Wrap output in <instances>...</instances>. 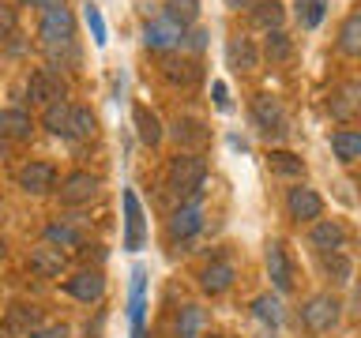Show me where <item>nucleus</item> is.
Masks as SVG:
<instances>
[{
  "label": "nucleus",
  "mask_w": 361,
  "mask_h": 338,
  "mask_svg": "<svg viewBox=\"0 0 361 338\" xmlns=\"http://www.w3.org/2000/svg\"><path fill=\"white\" fill-rule=\"evenodd\" d=\"M203 45H207V34L196 30V34H192V49H203Z\"/></svg>",
  "instance_id": "obj_42"
},
{
  "label": "nucleus",
  "mask_w": 361,
  "mask_h": 338,
  "mask_svg": "<svg viewBox=\"0 0 361 338\" xmlns=\"http://www.w3.org/2000/svg\"><path fill=\"white\" fill-rule=\"evenodd\" d=\"M338 304L331 293H316V297H309L305 301V308H301V323L309 327V331H316V334H324V331H331V327L338 323Z\"/></svg>",
  "instance_id": "obj_4"
},
{
  "label": "nucleus",
  "mask_w": 361,
  "mask_h": 338,
  "mask_svg": "<svg viewBox=\"0 0 361 338\" xmlns=\"http://www.w3.org/2000/svg\"><path fill=\"white\" fill-rule=\"evenodd\" d=\"M30 270H34V275H42V278H61L68 270V256L56 244H38L30 252Z\"/></svg>",
  "instance_id": "obj_10"
},
{
  "label": "nucleus",
  "mask_w": 361,
  "mask_h": 338,
  "mask_svg": "<svg viewBox=\"0 0 361 338\" xmlns=\"http://www.w3.org/2000/svg\"><path fill=\"white\" fill-rule=\"evenodd\" d=\"M211 338H233V334H211Z\"/></svg>",
  "instance_id": "obj_48"
},
{
  "label": "nucleus",
  "mask_w": 361,
  "mask_h": 338,
  "mask_svg": "<svg viewBox=\"0 0 361 338\" xmlns=\"http://www.w3.org/2000/svg\"><path fill=\"white\" fill-rule=\"evenodd\" d=\"M124 214H128L124 248H128V252H140L143 248V207H140V199H135V192H124Z\"/></svg>",
  "instance_id": "obj_19"
},
{
  "label": "nucleus",
  "mask_w": 361,
  "mask_h": 338,
  "mask_svg": "<svg viewBox=\"0 0 361 338\" xmlns=\"http://www.w3.org/2000/svg\"><path fill=\"white\" fill-rule=\"evenodd\" d=\"M180 34H185V30L162 15V19H154V23H147V27H143V45H147V49H158V53H162V49H173V45H180Z\"/></svg>",
  "instance_id": "obj_13"
},
{
  "label": "nucleus",
  "mask_w": 361,
  "mask_h": 338,
  "mask_svg": "<svg viewBox=\"0 0 361 338\" xmlns=\"http://www.w3.org/2000/svg\"><path fill=\"white\" fill-rule=\"evenodd\" d=\"M64 293L75 297V301H83V304H90V301H98L102 293H106V278H102V270L83 267V270H75V275L64 282Z\"/></svg>",
  "instance_id": "obj_7"
},
{
  "label": "nucleus",
  "mask_w": 361,
  "mask_h": 338,
  "mask_svg": "<svg viewBox=\"0 0 361 338\" xmlns=\"http://www.w3.org/2000/svg\"><path fill=\"white\" fill-rule=\"evenodd\" d=\"M45 244L75 248V244H79V233L72 230V225H64V222H49V225H45Z\"/></svg>",
  "instance_id": "obj_33"
},
{
  "label": "nucleus",
  "mask_w": 361,
  "mask_h": 338,
  "mask_svg": "<svg viewBox=\"0 0 361 338\" xmlns=\"http://www.w3.org/2000/svg\"><path fill=\"white\" fill-rule=\"evenodd\" d=\"M233 286V263H226V259H214V263L203 267L200 275V289L211 293V297H219V293H226Z\"/></svg>",
  "instance_id": "obj_16"
},
{
  "label": "nucleus",
  "mask_w": 361,
  "mask_h": 338,
  "mask_svg": "<svg viewBox=\"0 0 361 338\" xmlns=\"http://www.w3.org/2000/svg\"><path fill=\"white\" fill-rule=\"evenodd\" d=\"M324 8H327V0H298V23H301L305 30L320 27V19H324Z\"/></svg>",
  "instance_id": "obj_34"
},
{
  "label": "nucleus",
  "mask_w": 361,
  "mask_h": 338,
  "mask_svg": "<svg viewBox=\"0 0 361 338\" xmlns=\"http://www.w3.org/2000/svg\"><path fill=\"white\" fill-rule=\"evenodd\" d=\"M83 19H87V27H90V38H94V45H106V19H102V11L94 4H83Z\"/></svg>",
  "instance_id": "obj_37"
},
{
  "label": "nucleus",
  "mask_w": 361,
  "mask_h": 338,
  "mask_svg": "<svg viewBox=\"0 0 361 338\" xmlns=\"http://www.w3.org/2000/svg\"><path fill=\"white\" fill-rule=\"evenodd\" d=\"M30 4H61V0H30Z\"/></svg>",
  "instance_id": "obj_46"
},
{
  "label": "nucleus",
  "mask_w": 361,
  "mask_h": 338,
  "mask_svg": "<svg viewBox=\"0 0 361 338\" xmlns=\"http://www.w3.org/2000/svg\"><path fill=\"white\" fill-rule=\"evenodd\" d=\"M4 146H8V143H4V135H0V154H4Z\"/></svg>",
  "instance_id": "obj_47"
},
{
  "label": "nucleus",
  "mask_w": 361,
  "mask_h": 338,
  "mask_svg": "<svg viewBox=\"0 0 361 338\" xmlns=\"http://www.w3.org/2000/svg\"><path fill=\"white\" fill-rule=\"evenodd\" d=\"M19 188L27 196H45V192L56 188V169L49 162H27L19 169Z\"/></svg>",
  "instance_id": "obj_8"
},
{
  "label": "nucleus",
  "mask_w": 361,
  "mask_h": 338,
  "mask_svg": "<svg viewBox=\"0 0 361 338\" xmlns=\"http://www.w3.org/2000/svg\"><path fill=\"white\" fill-rule=\"evenodd\" d=\"M282 23H286V8L279 0H259V4H252V27L271 34V30H282Z\"/></svg>",
  "instance_id": "obj_21"
},
{
  "label": "nucleus",
  "mask_w": 361,
  "mask_h": 338,
  "mask_svg": "<svg viewBox=\"0 0 361 338\" xmlns=\"http://www.w3.org/2000/svg\"><path fill=\"white\" fill-rule=\"evenodd\" d=\"M252 315L259 323H267V327H279L282 323V301L271 297V293H264V297L252 301Z\"/></svg>",
  "instance_id": "obj_32"
},
{
  "label": "nucleus",
  "mask_w": 361,
  "mask_h": 338,
  "mask_svg": "<svg viewBox=\"0 0 361 338\" xmlns=\"http://www.w3.org/2000/svg\"><path fill=\"white\" fill-rule=\"evenodd\" d=\"M16 30H19V11L8 8V4H0V38H11Z\"/></svg>",
  "instance_id": "obj_39"
},
{
  "label": "nucleus",
  "mask_w": 361,
  "mask_h": 338,
  "mask_svg": "<svg viewBox=\"0 0 361 338\" xmlns=\"http://www.w3.org/2000/svg\"><path fill=\"white\" fill-rule=\"evenodd\" d=\"M324 270H327V278H331L335 286H346V282L354 278V263H350V256H343V252H327Z\"/></svg>",
  "instance_id": "obj_31"
},
{
  "label": "nucleus",
  "mask_w": 361,
  "mask_h": 338,
  "mask_svg": "<svg viewBox=\"0 0 361 338\" xmlns=\"http://www.w3.org/2000/svg\"><path fill=\"white\" fill-rule=\"evenodd\" d=\"M64 94H68V83L53 72V68H38V72H30V79H27L30 106H53V101H64Z\"/></svg>",
  "instance_id": "obj_3"
},
{
  "label": "nucleus",
  "mask_w": 361,
  "mask_h": 338,
  "mask_svg": "<svg viewBox=\"0 0 361 338\" xmlns=\"http://www.w3.org/2000/svg\"><path fill=\"white\" fill-rule=\"evenodd\" d=\"M203 139H207V132H203V124H200V120H192V117L177 120V143H192V146H200Z\"/></svg>",
  "instance_id": "obj_36"
},
{
  "label": "nucleus",
  "mask_w": 361,
  "mask_h": 338,
  "mask_svg": "<svg viewBox=\"0 0 361 338\" xmlns=\"http://www.w3.org/2000/svg\"><path fill=\"white\" fill-rule=\"evenodd\" d=\"M226 4H230V8H245L248 0H226Z\"/></svg>",
  "instance_id": "obj_44"
},
{
  "label": "nucleus",
  "mask_w": 361,
  "mask_h": 338,
  "mask_svg": "<svg viewBox=\"0 0 361 338\" xmlns=\"http://www.w3.org/2000/svg\"><path fill=\"white\" fill-rule=\"evenodd\" d=\"M327 109H331V117H338V120L354 117V113L361 109V87H357V83H338V87L331 90Z\"/></svg>",
  "instance_id": "obj_17"
},
{
  "label": "nucleus",
  "mask_w": 361,
  "mask_h": 338,
  "mask_svg": "<svg viewBox=\"0 0 361 338\" xmlns=\"http://www.w3.org/2000/svg\"><path fill=\"white\" fill-rule=\"evenodd\" d=\"M143 278H147V270L143 267H135L132 270V338H143Z\"/></svg>",
  "instance_id": "obj_24"
},
{
  "label": "nucleus",
  "mask_w": 361,
  "mask_h": 338,
  "mask_svg": "<svg viewBox=\"0 0 361 338\" xmlns=\"http://www.w3.org/2000/svg\"><path fill=\"white\" fill-rule=\"evenodd\" d=\"M42 327V315L34 304H11L8 315H4V334L8 338H19V334H34Z\"/></svg>",
  "instance_id": "obj_14"
},
{
  "label": "nucleus",
  "mask_w": 361,
  "mask_h": 338,
  "mask_svg": "<svg viewBox=\"0 0 361 338\" xmlns=\"http://www.w3.org/2000/svg\"><path fill=\"white\" fill-rule=\"evenodd\" d=\"M211 94H214V106H219L222 113L230 109V90H226V83L219 79V83H211Z\"/></svg>",
  "instance_id": "obj_41"
},
{
  "label": "nucleus",
  "mask_w": 361,
  "mask_h": 338,
  "mask_svg": "<svg viewBox=\"0 0 361 338\" xmlns=\"http://www.w3.org/2000/svg\"><path fill=\"white\" fill-rule=\"evenodd\" d=\"M357 196H361V177H357Z\"/></svg>",
  "instance_id": "obj_49"
},
{
  "label": "nucleus",
  "mask_w": 361,
  "mask_h": 338,
  "mask_svg": "<svg viewBox=\"0 0 361 338\" xmlns=\"http://www.w3.org/2000/svg\"><path fill=\"white\" fill-rule=\"evenodd\" d=\"M98 132V120L87 106H72V120H68V139H90Z\"/></svg>",
  "instance_id": "obj_27"
},
{
  "label": "nucleus",
  "mask_w": 361,
  "mask_h": 338,
  "mask_svg": "<svg viewBox=\"0 0 361 338\" xmlns=\"http://www.w3.org/2000/svg\"><path fill=\"white\" fill-rule=\"evenodd\" d=\"M200 225H203V203H200V196H192L188 203H180V207L169 214V237L173 241H188L192 233H200Z\"/></svg>",
  "instance_id": "obj_6"
},
{
  "label": "nucleus",
  "mask_w": 361,
  "mask_h": 338,
  "mask_svg": "<svg viewBox=\"0 0 361 338\" xmlns=\"http://www.w3.org/2000/svg\"><path fill=\"white\" fill-rule=\"evenodd\" d=\"M72 331H68V323H49V327H38L30 338H68Z\"/></svg>",
  "instance_id": "obj_40"
},
{
  "label": "nucleus",
  "mask_w": 361,
  "mask_h": 338,
  "mask_svg": "<svg viewBox=\"0 0 361 338\" xmlns=\"http://www.w3.org/2000/svg\"><path fill=\"white\" fill-rule=\"evenodd\" d=\"M331 151L338 162H357L361 158V132L357 128H338L331 135Z\"/></svg>",
  "instance_id": "obj_23"
},
{
  "label": "nucleus",
  "mask_w": 361,
  "mask_h": 338,
  "mask_svg": "<svg viewBox=\"0 0 361 338\" xmlns=\"http://www.w3.org/2000/svg\"><path fill=\"white\" fill-rule=\"evenodd\" d=\"M226 61H230L233 72H252V68L259 64V53L248 38H233L230 45H226Z\"/></svg>",
  "instance_id": "obj_20"
},
{
  "label": "nucleus",
  "mask_w": 361,
  "mask_h": 338,
  "mask_svg": "<svg viewBox=\"0 0 361 338\" xmlns=\"http://www.w3.org/2000/svg\"><path fill=\"white\" fill-rule=\"evenodd\" d=\"M203 180H207V162L200 154H177L169 162V188L177 196H200Z\"/></svg>",
  "instance_id": "obj_1"
},
{
  "label": "nucleus",
  "mask_w": 361,
  "mask_h": 338,
  "mask_svg": "<svg viewBox=\"0 0 361 338\" xmlns=\"http://www.w3.org/2000/svg\"><path fill=\"white\" fill-rule=\"evenodd\" d=\"M354 312L361 315V282H357V289H354Z\"/></svg>",
  "instance_id": "obj_43"
},
{
  "label": "nucleus",
  "mask_w": 361,
  "mask_h": 338,
  "mask_svg": "<svg viewBox=\"0 0 361 338\" xmlns=\"http://www.w3.org/2000/svg\"><path fill=\"white\" fill-rule=\"evenodd\" d=\"M132 120H135V135H140L143 146H158V143H162V124H158V117L147 106H135Z\"/></svg>",
  "instance_id": "obj_22"
},
{
  "label": "nucleus",
  "mask_w": 361,
  "mask_h": 338,
  "mask_svg": "<svg viewBox=\"0 0 361 338\" xmlns=\"http://www.w3.org/2000/svg\"><path fill=\"white\" fill-rule=\"evenodd\" d=\"M72 34H75V23H72V11L64 8V0L61 4H49L45 8V15L38 23V38L49 45V49H56V45H68L72 42Z\"/></svg>",
  "instance_id": "obj_2"
},
{
  "label": "nucleus",
  "mask_w": 361,
  "mask_h": 338,
  "mask_svg": "<svg viewBox=\"0 0 361 338\" xmlns=\"http://www.w3.org/2000/svg\"><path fill=\"white\" fill-rule=\"evenodd\" d=\"M309 241L312 248H320V252H343V244H346V225L343 222H335V218H320L312 225V233H309Z\"/></svg>",
  "instance_id": "obj_12"
},
{
  "label": "nucleus",
  "mask_w": 361,
  "mask_h": 338,
  "mask_svg": "<svg viewBox=\"0 0 361 338\" xmlns=\"http://www.w3.org/2000/svg\"><path fill=\"white\" fill-rule=\"evenodd\" d=\"M267 278L275 282V289H279V293H290V286H293L290 256H286V248H282L279 241H271V244H267Z\"/></svg>",
  "instance_id": "obj_15"
},
{
  "label": "nucleus",
  "mask_w": 361,
  "mask_h": 338,
  "mask_svg": "<svg viewBox=\"0 0 361 338\" xmlns=\"http://www.w3.org/2000/svg\"><path fill=\"white\" fill-rule=\"evenodd\" d=\"M264 53L271 56V61H290V53H293V42H290L282 30H271V34H267V45H264Z\"/></svg>",
  "instance_id": "obj_35"
},
{
  "label": "nucleus",
  "mask_w": 361,
  "mask_h": 338,
  "mask_svg": "<svg viewBox=\"0 0 361 338\" xmlns=\"http://www.w3.org/2000/svg\"><path fill=\"white\" fill-rule=\"evenodd\" d=\"M166 19L177 23L180 30L200 19V0H166Z\"/></svg>",
  "instance_id": "obj_28"
},
{
  "label": "nucleus",
  "mask_w": 361,
  "mask_h": 338,
  "mask_svg": "<svg viewBox=\"0 0 361 338\" xmlns=\"http://www.w3.org/2000/svg\"><path fill=\"white\" fill-rule=\"evenodd\" d=\"M166 79H169V83H192V79H196V64H188V61H166Z\"/></svg>",
  "instance_id": "obj_38"
},
{
  "label": "nucleus",
  "mask_w": 361,
  "mask_h": 338,
  "mask_svg": "<svg viewBox=\"0 0 361 338\" xmlns=\"http://www.w3.org/2000/svg\"><path fill=\"white\" fill-rule=\"evenodd\" d=\"M102 192V180L94 173H68L61 180V203L64 207H83Z\"/></svg>",
  "instance_id": "obj_5"
},
{
  "label": "nucleus",
  "mask_w": 361,
  "mask_h": 338,
  "mask_svg": "<svg viewBox=\"0 0 361 338\" xmlns=\"http://www.w3.org/2000/svg\"><path fill=\"white\" fill-rule=\"evenodd\" d=\"M338 49L350 56H361V11L346 15V23L338 27Z\"/></svg>",
  "instance_id": "obj_26"
},
{
  "label": "nucleus",
  "mask_w": 361,
  "mask_h": 338,
  "mask_svg": "<svg viewBox=\"0 0 361 338\" xmlns=\"http://www.w3.org/2000/svg\"><path fill=\"white\" fill-rule=\"evenodd\" d=\"M252 120L264 135H282L286 132V117H282V106L271 94H259L252 101Z\"/></svg>",
  "instance_id": "obj_9"
},
{
  "label": "nucleus",
  "mask_w": 361,
  "mask_h": 338,
  "mask_svg": "<svg viewBox=\"0 0 361 338\" xmlns=\"http://www.w3.org/2000/svg\"><path fill=\"white\" fill-rule=\"evenodd\" d=\"M267 169L275 177H301L305 173V162L293 151H271L267 154Z\"/></svg>",
  "instance_id": "obj_25"
},
{
  "label": "nucleus",
  "mask_w": 361,
  "mask_h": 338,
  "mask_svg": "<svg viewBox=\"0 0 361 338\" xmlns=\"http://www.w3.org/2000/svg\"><path fill=\"white\" fill-rule=\"evenodd\" d=\"M8 256V244H4V237H0V259H4Z\"/></svg>",
  "instance_id": "obj_45"
},
{
  "label": "nucleus",
  "mask_w": 361,
  "mask_h": 338,
  "mask_svg": "<svg viewBox=\"0 0 361 338\" xmlns=\"http://www.w3.org/2000/svg\"><path fill=\"white\" fill-rule=\"evenodd\" d=\"M177 338H203V308L185 304L177 312Z\"/></svg>",
  "instance_id": "obj_29"
},
{
  "label": "nucleus",
  "mask_w": 361,
  "mask_h": 338,
  "mask_svg": "<svg viewBox=\"0 0 361 338\" xmlns=\"http://www.w3.org/2000/svg\"><path fill=\"white\" fill-rule=\"evenodd\" d=\"M30 132H34V120H30V113L27 109H0V135L4 139H30Z\"/></svg>",
  "instance_id": "obj_18"
},
{
  "label": "nucleus",
  "mask_w": 361,
  "mask_h": 338,
  "mask_svg": "<svg viewBox=\"0 0 361 338\" xmlns=\"http://www.w3.org/2000/svg\"><path fill=\"white\" fill-rule=\"evenodd\" d=\"M286 207H290V218H298V222H320V214H324V199L316 196L312 188H290Z\"/></svg>",
  "instance_id": "obj_11"
},
{
  "label": "nucleus",
  "mask_w": 361,
  "mask_h": 338,
  "mask_svg": "<svg viewBox=\"0 0 361 338\" xmlns=\"http://www.w3.org/2000/svg\"><path fill=\"white\" fill-rule=\"evenodd\" d=\"M68 120H72V106H68V101H53V106H45V113H42V124L53 135H68Z\"/></svg>",
  "instance_id": "obj_30"
}]
</instances>
